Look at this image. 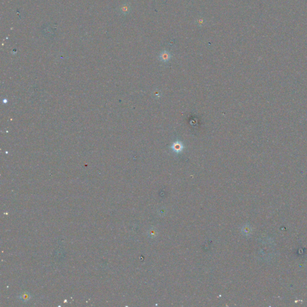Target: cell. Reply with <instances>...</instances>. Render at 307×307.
<instances>
[{
    "label": "cell",
    "mask_w": 307,
    "mask_h": 307,
    "mask_svg": "<svg viewBox=\"0 0 307 307\" xmlns=\"http://www.w3.org/2000/svg\"><path fill=\"white\" fill-rule=\"evenodd\" d=\"M20 298L23 300V301L24 300H29L30 299V295H28V294H23L21 296Z\"/></svg>",
    "instance_id": "obj_3"
},
{
    "label": "cell",
    "mask_w": 307,
    "mask_h": 307,
    "mask_svg": "<svg viewBox=\"0 0 307 307\" xmlns=\"http://www.w3.org/2000/svg\"><path fill=\"white\" fill-rule=\"evenodd\" d=\"M172 150L176 153H180L184 148L183 144L181 142H175L171 146Z\"/></svg>",
    "instance_id": "obj_2"
},
{
    "label": "cell",
    "mask_w": 307,
    "mask_h": 307,
    "mask_svg": "<svg viewBox=\"0 0 307 307\" xmlns=\"http://www.w3.org/2000/svg\"><path fill=\"white\" fill-rule=\"evenodd\" d=\"M171 58H172V55L169 51L166 50L162 51L159 56V58L160 61L164 62L169 61Z\"/></svg>",
    "instance_id": "obj_1"
}]
</instances>
